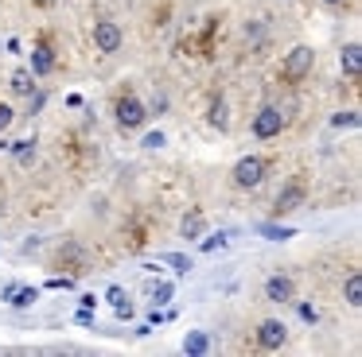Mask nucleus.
<instances>
[{"label":"nucleus","instance_id":"obj_25","mask_svg":"<svg viewBox=\"0 0 362 357\" xmlns=\"http://www.w3.org/2000/svg\"><path fill=\"white\" fill-rule=\"evenodd\" d=\"M300 318H304V322H315L320 315H315V307H312V303H300Z\"/></svg>","mask_w":362,"mask_h":357},{"label":"nucleus","instance_id":"obj_8","mask_svg":"<svg viewBox=\"0 0 362 357\" xmlns=\"http://www.w3.org/2000/svg\"><path fill=\"white\" fill-rule=\"evenodd\" d=\"M300 202H304V186H300V183H288L281 194H276V217L300 210Z\"/></svg>","mask_w":362,"mask_h":357},{"label":"nucleus","instance_id":"obj_26","mask_svg":"<svg viewBox=\"0 0 362 357\" xmlns=\"http://www.w3.org/2000/svg\"><path fill=\"white\" fill-rule=\"evenodd\" d=\"M74 322H78V326H90V322H94V310H86V307H82L78 315H74Z\"/></svg>","mask_w":362,"mask_h":357},{"label":"nucleus","instance_id":"obj_21","mask_svg":"<svg viewBox=\"0 0 362 357\" xmlns=\"http://www.w3.org/2000/svg\"><path fill=\"white\" fill-rule=\"evenodd\" d=\"M105 299H110L113 307H129V295H125V287H117V284H113L110 291H105Z\"/></svg>","mask_w":362,"mask_h":357},{"label":"nucleus","instance_id":"obj_14","mask_svg":"<svg viewBox=\"0 0 362 357\" xmlns=\"http://www.w3.org/2000/svg\"><path fill=\"white\" fill-rule=\"evenodd\" d=\"M343 295H346V303H351V307H362V276H358V272H351V276H346Z\"/></svg>","mask_w":362,"mask_h":357},{"label":"nucleus","instance_id":"obj_6","mask_svg":"<svg viewBox=\"0 0 362 357\" xmlns=\"http://www.w3.org/2000/svg\"><path fill=\"white\" fill-rule=\"evenodd\" d=\"M284 338H288V326H284L281 318H265V322L257 326V346L261 349H281Z\"/></svg>","mask_w":362,"mask_h":357},{"label":"nucleus","instance_id":"obj_2","mask_svg":"<svg viewBox=\"0 0 362 357\" xmlns=\"http://www.w3.org/2000/svg\"><path fill=\"white\" fill-rule=\"evenodd\" d=\"M265 171H269V163L261 159V155H245V159L234 163V183L242 186V190H250V186H261Z\"/></svg>","mask_w":362,"mask_h":357},{"label":"nucleus","instance_id":"obj_20","mask_svg":"<svg viewBox=\"0 0 362 357\" xmlns=\"http://www.w3.org/2000/svg\"><path fill=\"white\" fill-rule=\"evenodd\" d=\"M164 264H172V268L180 272V276H183V272H191V260H187V256H180V253H168V256H164Z\"/></svg>","mask_w":362,"mask_h":357},{"label":"nucleus","instance_id":"obj_5","mask_svg":"<svg viewBox=\"0 0 362 357\" xmlns=\"http://www.w3.org/2000/svg\"><path fill=\"white\" fill-rule=\"evenodd\" d=\"M144 121H148V109H144L133 93L117 101V124H121V128H141Z\"/></svg>","mask_w":362,"mask_h":357},{"label":"nucleus","instance_id":"obj_32","mask_svg":"<svg viewBox=\"0 0 362 357\" xmlns=\"http://www.w3.org/2000/svg\"><path fill=\"white\" fill-rule=\"evenodd\" d=\"M323 4H343V0H323Z\"/></svg>","mask_w":362,"mask_h":357},{"label":"nucleus","instance_id":"obj_28","mask_svg":"<svg viewBox=\"0 0 362 357\" xmlns=\"http://www.w3.org/2000/svg\"><path fill=\"white\" fill-rule=\"evenodd\" d=\"M164 144V136H160V132H148V136H144V147H160Z\"/></svg>","mask_w":362,"mask_h":357},{"label":"nucleus","instance_id":"obj_11","mask_svg":"<svg viewBox=\"0 0 362 357\" xmlns=\"http://www.w3.org/2000/svg\"><path fill=\"white\" fill-rule=\"evenodd\" d=\"M203 229H206L203 210H187V214H183V222H180V233L187 241H199V237H203Z\"/></svg>","mask_w":362,"mask_h":357},{"label":"nucleus","instance_id":"obj_24","mask_svg":"<svg viewBox=\"0 0 362 357\" xmlns=\"http://www.w3.org/2000/svg\"><path fill=\"white\" fill-rule=\"evenodd\" d=\"M47 287H51V291H71L74 279H71V276H51V279H47Z\"/></svg>","mask_w":362,"mask_h":357},{"label":"nucleus","instance_id":"obj_17","mask_svg":"<svg viewBox=\"0 0 362 357\" xmlns=\"http://www.w3.org/2000/svg\"><path fill=\"white\" fill-rule=\"evenodd\" d=\"M40 299V287H16V295H12V307H32V303Z\"/></svg>","mask_w":362,"mask_h":357},{"label":"nucleus","instance_id":"obj_4","mask_svg":"<svg viewBox=\"0 0 362 357\" xmlns=\"http://www.w3.org/2000/svg\"><path fill=\"white\" fill-rule=\"evenodd\" d=\"M121 43H125V35H121V28L113 20H98L94 23V47L102 54H113V51H121Z\"/></svg>","mask_w":362,"mask_h":357},{"label":"nucleus","instance_id":"obj_29","mask_svg":"<svg viewBox=\"0 0 362 357\" xmlns=\"http://www.w3.org/2000/svg\"><path fill=\"white\" fill-rule=\"evenodd\" d=\"M16 287H20V284H4V287H0V299L8 303V299H12V295H16Z\"/></svg>","mask_w":362,"mask_h":357},{"label":"nucleus","instance_id":"obj_22","mask_svg":"<svg viewBox=\"0 0 362 357\" xmlns=\"http://www.w3.org/2000/svg\"><path fill=\"white\" fill-rule=\"evenodd\" d=\"M226 241H230V233H218V237H206L199 248H203V253H214V248H226Z\"/></svg>","mask_w":362,"mask_h":357},{"label":"nucleus","instance_id":"obj_19","mask_svg":"<svg viewBox=\"0 0 362 357\" xmlns=\"http://www.w3.org/2000/svg\"><path fill=\"white\" fill-rule=\"evenodd\" d=\"M168 299H172V284H156V287H152V307H164Z\"/></svg>","mask_w":362,"mask_h":357},{"label":"nucleus","instance_id":"obj_7","mask_svg":"<svg viewBox=\"0 0 362 357\" xmlns=\"http://www.w3.org/2000/svg\"><path fill=\"white\" fill-rule=\"evenodd\" d=\"M292 295H296V287H292L288 276H269L265 279V299L269 303H288Z\"/></svg>","mask_w":362,"mask_h":357},{"label":"nucleus","instance_id":"obj_23","mask_svg":"<svg viewBox=\"0 0 362 357\" xmlns=\"http://www.w3.org/2000/svg\"><path fill=\"white\" fill-rule=\"evenodd\" d=\"M211 124L226 128V105H222V101H214V105H211Z\"/></svg>","mask_w":362,"mask_h":357},{"label":"nucleus","instance_id":"obj_9","mask_svg":"<svg viewBox=\"0 0 362 357\" xmlns=\"http://www.w3.org/2000/svg\"><path fill=\"white\" fill-rule=\"evenodd\" d=\"M339 66H343L346 78H358L362 74V47L358 43H346L343 51H339Z\"/></svg>","mask_w":362,"mask_h":357},{"label":"nucleus","instance_id":"obj_18","mask_svg":"<svg viewBox=\"0 0 362 357\" xmlns=\"http://www.w3.org/2000/svg\"><path fill=\"white\" fill-rule=\"evenodd\" d=\"M358 109H343V113H335L331 116V124H335V128H358Z\"/></svg>","mask_w":362,"mask_h":357},{"label":"nucleus","instance_id":"obj_10","mask_svg":"<svg viewBox=\"0 0 362 357\" xmlns=\"http://www.w3.org/2000/svg\"><path fill=\"white\" fill-rule=\"evenodd\" d=\"M55 70V51L51 43H35L32 47V74H51Z\"/></svg>","mask_w":362,"mask_h":357},{"label":"nucleus","instance_id":"obj_15","mask_svg":"<svg viewBox=\"0 0 362 357\" xmlns=\"http://www.w3.org/2000/svg\"><path fill=\"white\" fill-rule=\"evenodd\" d=\"M8 85H12V93H24V97H28V93L35 90V74H32V70H16Z\"/></svg>","mask_w":362,"mask_h":357},{"label":"nucleus","instance_id":"obj_30","mask_svg":"<svg viewBox=\"0 0 362 357\" xmlns=\"http://www.w3.org/2000/svg\"><path fill=\"white\" fill-rule=\"evenodd\" d=\"M78 303H82L86 310H94V307H98V299H94V295H78Z\"/></svg>","mask_w":362,"mask_h":357},{"label":"nucleus","instance_id":"obj_13","mask_svg":"<svg viewBox=\"0 0 362 357\" xmlns=\"http://www.w3.org/2000/svg\"><path fill=\"white\" fill-rule=\"evenodd\" d=\"M257 233H261V237H269V241H288V237H296V229H292V225H273V222H261Z\"/></svg>","mask_w":362,"mask_h":357},{"label":"nucleus","instance_id":"obj_27","mask_svg":"<svg viewBox=\"0 0 362 357\" xmlns=\"http://www.w3.org/2000/svg\"><path fill=\"white\" fill-rule=\"evenodd\" d=\"M8 124H12V109H8V105H0V132L8 128Z\"/></svg>","mask_w":362,"mask_h":357},{"label":"nucleus","instance_id":"obj_31","mask_svg":"<svg viewBox=\"0 0 362 357\" xmlns=\"http://www.w3.org/2000/svg\"><path fill=\"white\" fill-rule=\"evenodd\" d=\"M35 4H40V8H51V4H59V0H35Z\"/></svg>","mask_w":362,"mask_h":357},{"label":"nucleus","instance_id":"obj_3","mask_svg":"<svg viewBox=\"0 0 362 357\" xmlns=\"http://www.w3.org/2000/svg\"><path fill=\"white\" fill-rule=\"evenodd\" d=\"M281 128H284V113H281V109H273V105H265L257 116H253V136H257V140L281 136Z\"/></svg>","mask_w":362,"mask_h":357},{"label":"nucleus","instance_id":"obj_12","mask_svg":"<svg viewBox=\"0 0 362 357\" xmlns=\"http://www.w3.org/2000/svg\"><path fill=\"white\" fill-rule=\"evenodd\" d=\"M206 349H211V334L206 330H191L187 338H183V353L187 357H203Z\"/></svg>","mask_w":362,"mask_h":357},{"label":"nucleus","instance_id":"obj_16","mask_svg":"<svg viewBox=\"0 0 362 357\" xmlns=\"http://www.w3.org/2000/svg\"><path fill=\"white\" fill-rule=\"evenodd\" d=\"M8 147H12V155H16L20 167H28V163L35 159V140H16V144H8Z\"/></svg>","mask_w":362,"mask_h":357},{"label":"nucleus","instance_id":"obj_1","mask_svg":"<svg viewBox=\"0 0 362 357\" xmlns=\"http://www.w3.org/2000/svg\"><path fill=\"white\" fill-rule=\"evenodd\" d=\"M312 62H315V51L312 47H292L288 54H284V62H281V78L284 82H300V78L308 74V70H312Z\"/></svg>","mask_w":362,"mask_h":357}]
</instances>
